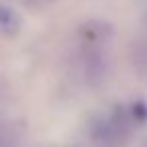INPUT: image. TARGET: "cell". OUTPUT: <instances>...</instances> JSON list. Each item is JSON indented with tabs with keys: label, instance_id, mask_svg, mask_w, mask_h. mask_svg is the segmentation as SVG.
<instances>
[{
	"label": "cell",
	"instance_id": "obj_1",
	"mask_svg": "<svg viewBox=\"0 0 147 147\" xmlns=\"http://www.w3.org/2000/svg\"><path fill=\"white\" fill-rule=\"evenodd\" d=\"M18 26H20V22H18L16 12L8 6H0V28L8 34H12L18 30Z\"/></svg>",
	"mask_w": 147,
	"mask_h": 147
},
{
	"label": "cell",
	"instance_id": "obj_2",
	"mask_svg": "<svg viewBox=\"0 0 147 147\" xmlns=\"http://www.w3.org/2000/svg\"><path fill=\"white\" fill-rule=\"evenodd\" d=\"M0 147H6V145H4V141H2V137H0Z\"/></svg>",
	"mask_w": 147,
	"mask_h": 147
}]
</instances>
